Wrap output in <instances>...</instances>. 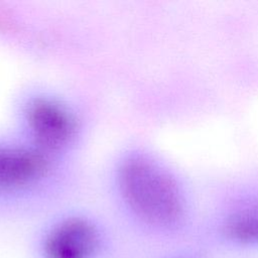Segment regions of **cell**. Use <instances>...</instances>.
<instances>
[{
	"label": "cell",
	"mask_w": 258,
	"mask_h": 258,
	"mask_svg": "<svg viewBox=\"0 0 258 258\" xmlns=\"http://www.w3.org/2000/svg\"><path fill=\"white\" fill-rule=\"evenodd\" d=\"M107 187L124 209L147 225L167 228L183 216V197L174 175L142 148L127 146L116 154Z\"/></svg>",
	"instance_id": "obj_1"
},
{
	"label": "cell",
	"mask_w": 258,
	"mask_h": 258,
	"mask_svg": "<svg viewBox=\"0 0 258 258\" xmlns=\"http://www.w3.org/2000/svg\"><path fill=\"white\" fill-rule=\"evenodd\" d=\"M15 134L55 158L71 161L82 143L85 121L66 97L48 90L22 95L15 109Z\"/></svg>",
	"instance_id": "obj_2"
},
{
	"label": "cell",
	"mask_w": 258,
	"mask_h": 258,
	"mask_svg": "<svg viewBox=\"0 0 258 258\" xmlns=\"http://www.w3.org/2000/svg\"><path fill=\"white\" fill-rule=\"evenodd\" d=\"M71 161L55 158L15 133L0 136V201H20L64 189Z\"/></svg>",
	"instance_id": "obj_3"
},
{
	"label": "cell",
	"mask_w": 258,
	"mask_h": 258,
	"mask_svg": "<svg viewBox=\"0 0 258 258\" xmlns=\"http://www.w3.org/2000/svg\"><path fill=\"white\" fill-rule=\"evenodd\" d=\"M99 242L97 225L88 217L72 215L54 224L44 250L46 258H93Z\"/></svg>",
	"instance_id": "obj_4"
},
{
	"label": "cell",
	"mask_w": 258,
	"mask_h": 258,
	"mask_svg": "<svg viewBox=\"0 0 258 258\" xmlns=\"http://www.w3.org/2000/svg\"><path fill=\"white\" fill-rule=\"evenodd\" d=\"M226 234L239 242L258 244V209L233 215L226 223Z\"/></svg>",
	"instance_id": "obj_5"
}]
</instances>
